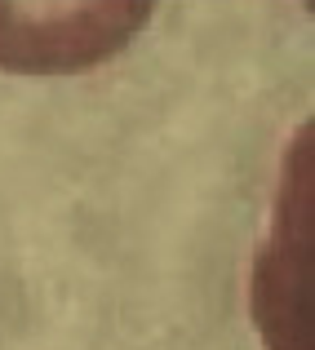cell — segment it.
Listing matches in <instances>:
<instances>
[{"label":"cell","instance_id":"6da1fadb","mask_svg":"<svg viewBox=\"0 0 315 350\" xmlns=\"http://www.w3.org/2000/svg\"><path fill=\"white\" fill-rule=\"evenodd\" d=\"M155 0H0V71L71 76L120 53Z\"/></svg>","mask_w":315,"mask_h":350}]
</instances>
